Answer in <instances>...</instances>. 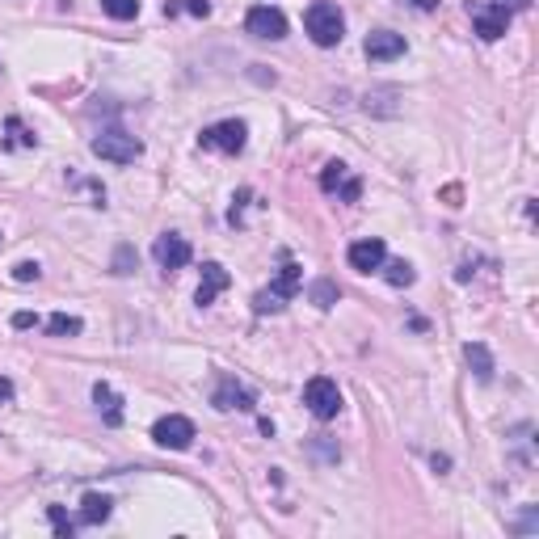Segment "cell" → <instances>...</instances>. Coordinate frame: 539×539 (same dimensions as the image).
Listing matches in <instances>:
<instances>
[{
  "instance_id": "6da1fadb",
  "label": "cell",
  "mask_w": 539,
  "mask_h": 539,
  "mask_svg": "<svg viewBox=\"0 0 539 539\" xmlns=\"http://www.w3.org/2000/svg\"><path fill=\"white\" fill-rule=\"evenodd\" d=\"M304 25H307V38H312L317 47H337L345 38V17L329 0H317V5L304 13Z\"/></svg>"
},
{
  "instance_id": "7a4b0ae2",
  "label": "cell",
  "mask_w": 539,
  "mask_h": 539,
  "mask_svg": "<svg viewBox=\"0 0 539 539\" xmlns=\"http://www.w3.org/2000/svg\"><path fill=\"white\" fill-rule=\"evenodd\" d=\"M89 147H93V156L110 160V165H131V160L144 156V144H139L135 135L118 131V127H110V131L93 135V144H89Z\"/></svg>"
},
{
  "instance_id": "3957f363",
  "label": "cell",
  "mask_w": 539,
  "mask_h": 539,
  "mask_svg": "<svg viewBox=\"0 0 539 539\" xmlns=\"http://www.w3.org/2000/svg\"><path fill=\"white\" fill-rule=\"evenodd\" d=\"M245 144H249V127L241 123V118H223V123L207 127V131L198 135V147H211V152H228V156L245 152Z\"/></svg>"
},
{
  "instance_id": "277c9868",
  "label": "cell",
  "mask_w": 539,
  "mask_h": 539,
  "mask_svg": "<svg viewBox=\"0 0 539 539\" xmlns=\"http://www.w3.org/2000/svg\"><path fill=\"white\" fill-rule=\"evenodd\" d=\"M299 287H304V270L295 266V261H287V266H282V274H279V282H274L270 291H261L258 299H253V307H258L261 317H266V312H282V307H287V299H291Z\"/></svg>"
},
{
  "instance_id": "5b68a950",
  "label": "cell",
  "mask_w": 539,
  "mask_h": 539,
  "mask_svg": "<svg viewBox=\"0 0 539 539\" xmlns=\"http://www.w3.org/2000/svg\"><path fill=\"white\" fill-rule=\"evenodd\" d=\"M304 404L312 409V417L333 421V417L342 413V392H337V383H333L329 375H317V380H307V388H304Z\"/></svg>"
},
{
  "instance_id": "8992f818",
  "label": "cell",
  "mask_w": 539,
  "mask_h": 539,
  "mask_svg": "<svg viewBox=\"0 0 539 539\" xmlns=\"http://www.w3.org/2000/svg\"><path fill=\"white\" fill-rule=\"evenodd\" d=\"M152 439H156V447H165V451H190V442H194V421L182 417V413L160 417L156 426H152Z\"/></svg>"
},
{
  "instance_id": "52a82bcc",
  "label": "cell",
  "mask_w": 539,
  "mask_h": 539,
  "mask_svg": "<svg viewBox=\"0 0 539 539\" xmlns=\"http://www.w3.org/2000/svg\"><path fill=\"white\" fill-rule=\"evenodd\" d=\"M245 30L253 38H270V43H279V38H287V17H282V9H274V5H253L245 17Z\"/></svg>"
},
{
  "instance_id": "ba28073f",
  "label": "cell",
  "mask_w": 539,
  "mask_h": 539,
  "mask_svg": "<svg viewBox=\"0 0 539 539\" xmlns=\"http://www.w3.org/2000/svg\"><path fill=\"white\" fill-rule=\"evenodd\" d=\"M320 190H325V194H337L342 203H358V194H363V182H358V177H350V169H345L342 160H329V165H325V173H320Z\"/></svg>"
},
{
  "instance_id": "9c48e42d",
  "label": "cell",
  "mask_w": 539,
  "mask_h": 539,
  "mask_svg": "<svg viewBox=\"0 0 539 539\" xmlns=\"http://www.w3.org/2000/svg\"><path fill=\"white\" fill-rule=\"evenodd\" d=\"M152 258H156L165 270H182V266H190L194 249H190V241H185V236L165 232V236H156V245H152Z\"/></svg>"
},
{
  "instance_id": "30bf717a",
  "label": "cell",
  "mask_w": 539,
  "mask_h": 539,
  "mask_svg": "<svg viewBox=\"0 0 539 539\" xmlns=\"http://www.w3.org/2000/svg\"><path fill=\"white\" fill-rule=\"evenodd\" d=\"M472 25H477V34L485 38V43H497V38L506 34V25H510V13L497 9V5H472Z\"/></svg>"
},
{
  "instance_id": "8fae6325",
  "label": "cell",
  "mask_w": 539,
  "mask_h": 539,
  "mask_svg": "<svg viewBox=\"0 0 539 539\" xmlns=\"http://www.w3.org/2000/svg\"><path fill=\"white\" fill-rule=\"evenodd\" d=\"M367 60L371 63H392L404 55V34H396V30H375V34H367Z\"/></svg>"
},
{
  "instance_id": "7c38bea8",
  "label": "cell",
  "mask_w": 539,
  "mask_h": 539,
  "mask_svg": "<svg viewBox=\"0 0 539 539\" xmlns=\"http://www.w3.org/2000/svg\"><path fill=\"white\" fill-rule=\"evenodd\" d=\"M345 258H350V266H355L358 274H371V270H380V266H383V258H388V249H383L380 236H367V241H355Z\"/></svg>"
},
{
  "instance_id": "4fadbf2b",
  "label": "cell",
  "mask_w": 539,
  "mask_h": 539,
  "mask_svg": "<svg viewBox=\"0 0 539 539\" xmlns=\"http://www.w3.org/2000/svg\"><path fill=\"white\" fill-rule=\"evenodd\" d=\"M228 282H232V279H228V270H223L220 261H207V266H203V282H198V295H194V299H198L203 307L215 304V295L228 291Z\"/></svg>"
},
{
  "instance_id": "5bb4252c",
  "label": "cell",
  "mask_w": 539,
  "mask_h": 539,
  "mask_svg": "<svg viewBox=\"0 0 539 539\" xmlns=\"http://www.w3.org/2000/svg\"><path fill=\"white\" fill-rule=\"evenodd\" d=\"M211 401H215V409H253V392H249L245 383H236L232 375H223Z\"/></svg>"
},
{
  "instance_id": "9a60e30c",
  "label": "cell",
  "mask_w": 539,
  "mask_h": 539,
  "mask_svg": "<svg viewBox=\"0 0 539 539\" xmlns=\"http://www.w3.org/2000/svg\"><path fill=\"white\" fill-rule=\"evenodd\" d=\"M93 401H98L106 426H123V401H118V392H114L110 383H93Z\"/></svg>"
},
{
  "instance_id": "2e32d148",
  "label": "cell",
  "mask_w": 539,
  "mask_h": 539,
  "mask_svg": "<svg viewBox=\"0 0 539 539\" xmlns=\"http://www.w3.org/2000/svg\"><path fill=\"white\" fill-rule=\"evenodd\" d=\"M114 510V502L106 497V493H85V502H80V523H89V527H98V523H106Z\"/></svg>"
},
{
  "instance_id": "e0dca14e",
  "label": "cell",
  "mask_w": 539,
  "mask_h": 539,
  "mask_svg": "<svg viewBox=\"0 0 539 539\" xmlns=\"http://www.w3.org/2000/svg\"><path fill=\"white\" fill-rule=\"evenodd\" d=\"M464 358H468V367L477 371V380H480V383H489V380H493V355H489V350H485L480 342H468V345H464Z\"/></svg>"
},
{
  "instance_id": "ac0fdd59",
  "label": "cell",
  "mask_w": 539,
  "mask_h": 539,
  "mask_svg": "<svg viewBox=\"0 0 539 539\" xmlns=\"http://www.w3.org/2000/svg\"><path fill=\"white\" fill-rule=\"evenodd\" d=\"M383 279H388V282H392V287H413V279H417V274H413V266H409V261H388V258H383Z\"/></svg>"
},
{
  "instance_id": "d6986e66",
  "label": "cell",
  "mask_w": 539,
  "mask_h": 539,
  "mask_svg": "<svg viewBox=\"0 0 539 539\" xmlns=\"http://www.w3.org/2000/svg\"><path fill=\"white\" fill-rule=\"evenodd\" d=\"M47 329L55 333V337H76V333L85 329V325H80V317H68V312H55V317L47 320Z\"/></svg>"
},
{
  "instance_id": "ffe728a7",
  "label": "cell",
  "mask_w": 539,
  "mask_h": 539,
  "mask_svg": "<svg viewBox=\"0 0 539 539\" xmlns=\"http://www.w3.org/2000/svg\"><path fill=\"white\" fill-rule=\"evenodd\" d=\"M101 9L110 13L114 22H131V17H139V0H101Z\"/></svg>"
},
{
  "instance_id": "44dd1931",
  "label": "cell",
  "mask_w": 539,
  "mask_h": 539,
  "mask_svg": "<svg viewBox=\"0 0 539 539\" xmlns=\"http://www.w3.org/2000/svg\"><path fill=\"white\" fill-rule=\"evenodd\" d=\"M47 518H51V527H55V535H60V539H72L76 523L63 515V506H47Z\"/></svg>"
},
{
  "instance_id": "7402d4cb",
  "label": "cell",
  "mask_w": 539,
  "mask_h": 539,
  "mask_svg": "<svg viewBox=\"0 0 539 539\" xmlns=\"http://www.w3.org/2000/svg\"><path fill=\"white\" fill-rule=\"evenodd\" d=\"M307 295H312V304H317V307H333V304H337V287L325 282V279L312 282V291H307Z\"/></svg>"
},
{
  "instance_id": "603a6c76",
  "label": "cell",
  "mask_w": 539,
  "mask_h": 539,
  "mask_svg": "<svg viewBox=\"0 0 539 539\" xmlns=\"http://www.w3.org/2000/svg\"><path fill=\"white\" fill-rule=\"evenodd\" d=\"M5 127H9V144H13V147H34V135L22 127V118H9Z\"/></svg>"
},
{
  "instance_id": "cb8c5ba5",
  "label": "cell",
  "mask_w": 539,
  "mask_h": 539,
  "mask_svg": "<svg viewBox=\"0 0 539 539\" xmlns=\"http://www.w3.org/2000/svg\"><path fill=\"white\" fill-rule=\"evenodd\" d=\"M38 274H43L38 261H17V266H13V279H17V282H34Z\"/></svg>"
},
{
  "instance_id": "d4e9b609",
  "label": "cell",
  "mask_w": 539,
  "mask_h": 539,
  "mask_svg": "<svg viewBox=\"0 0 539 539\" xmlns=\"http://www.w3.org/2000/svg\"><path fill=\"white\" fill-rule=\"evenodd\" d=\"M131 258H135V253H131V249H118V258H114V274H131Z\"/></svg>"
},
{
  "instance_id": "484cf974",
  "label": "cell",
  "mask_w": 539,
  "mask_h": 539,
  "mask_svg": "<svg viewBox=\"0 0 539 539\" xmlns=\"http://www.w3.org/2000/svg\"><path fill=\"white\" fill-rule=\"evenodd\" d=\"M497 9H506V13H527L531 9V0H493Z\"/></svg>"
},
{
  "instance_id": "4316f807",
  "label": "cell",
  "mask_w": 539,
  "mask_h": 539,
  "mask_svg": "<svg viewBox=\"0 0 539 539\" xmlns=\"http://www.w3.org/2000/svg\"><path fill=\"white\" fill-rule=\"evenodd\" d=\"M34 325H38L34 312H17V317H13V329H34Z\"/></svg>"
},
{
  "instance_id": "83f0119b",
  "label": "cell",
  "mask_w": 539,
  "mask_h": 539,
  "mask_svg": "<svg viewBox=\"0 0 539 539\" xmlns=\"http://www.w3.org/2000/svg\"><path fill=\"white\" fill-rule=\"evenodd\" d=\"M185 9L194 13V17H207V13H211V5H207V0H185Z\"/></svg>"
},
{
  "instance_id": "f1b7e54d",
  "label": "cell",
  "mask_w": 539,
  "mask_h": 539,
  "mask_svg": "<svg viewBox=\"0 0 539 539\" xmlns=\"http://www.w3.org/2000/svg\"><path fill=\"white\" fill-rule=\"evenodd\" d=\"M9 401H13V383L0 375V404H9Z\"/></svg>"
}]
</instances>
